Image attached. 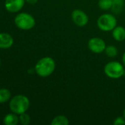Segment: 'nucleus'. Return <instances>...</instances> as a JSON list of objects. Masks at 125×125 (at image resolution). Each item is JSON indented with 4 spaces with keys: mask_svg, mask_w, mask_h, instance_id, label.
<instances>
[{
    "mask_svg": "<svg viewBox=\"0 0 125 125\" xmlns=\"http://www.w3.org/2000/svg\"><path fill=\"white\" fill-rule=\"evenodd\" d=\"M13 44V37L7 33H0V48L7 49Z\"/></svg>",
    "mask_w": 125,
    "mask_h": 125,
    "instance_id": "obj_9",
    "label": "nucleus"
},
{
    "mask_svg": "<svg viewBox=\"0 0 125 125\" xmlns=\"http://www.w3.org/2000/svg\"><path fill=\"white\" fill-rule=\"evenodd\" d=\"M98 6L102 10H108L113 6V0H99Z\"/></svg>",
    "mask_w": 125,
    "mask_h": 125,
    "instance_id": "obj_16",
    "label": "nucleus"
},
{
    "mask_svg": "<svg viewBox=\"0 0 125 125\" xmlns=\"http://www.w3.org/2000/svg\"><path fill=\"white\" fill-rule=\"evenodd\" d=\"M71 19L74 23L79 27L85 26L89 21L88 15L84 11L78 9L73 10L71 13Z\"/></svg>",
    "mask_w": 125,
    "mask_h": 125,
    "instance_id": "obj_7",
    "label": "nucleus"
},
{
    "mask_svg": "<svg viewBox=\"0 0 125 125\" xmlns=\"http://www.w3.org/2000/svg\"><path fill=\"white\" fill-rule=\"evenodd\" d=\"M25 1L26 0H5L4 6L8 12H17L23 8Z\"/></svg>",
    "mask_w": 125,
    "mask_h": 125,
    "instance_id": "obj_8",
    "label": "nucleus"
},
{
    "mask_svg": "<svg viewBox=\"0 0 125 125\" xmlns=\"http://www.w3.org/2000/svg\"><path fill=\"white\" fill-rule=\"evenodd\" d=\"M105 54L107 55V56L110 57V58H114L116 56H117L118 53H119V50L118 48L115 46V45H108L105 50Z\"/></svg>",
    "mask_w": 125,
    "mask_h": 125,
    "instance_id": "obj_15",
    "label": "nucleus"
},
{
    "mask_svg": "<svg viewBox=\"0 0 125 125\" xmlns=\"http://www.w3.org/2000/svg\"><path fill=\"white\" fill-rule=\"evenodd\" d=\"M98 28L103 31H111L117 26V19L110 13L101 15L97 21Z\"/></svg>",
    "mask_w": 125,
    "mask_h": 125,
    "instance_id": "obj_4",
    "label": "nucleus"
},
{
    "mask_svg": "<svg viewBox=\"0 0 125 125\" xmlns=\"http://www.w3.org/2000/svg\"><path fill=\"white\" fill-rule=\"evenodd\" d=\"M29 4H36L38 2V0H26Z\"/></svg>",
    "mask_w": 125,
    "mask_h": 125,
    "instance_id": "obj_19",
    "label": "nucleus"
},
{
    "mask_svg": "<svg viewBox=\"0 0 125 125\" xmlns=\"http://www.w3.org/2000/svg\"><path fill=\"white\" fill-rule=\"evenodd\" d=\"M55 67V61L52 57L46 56L38 61L35 66V71L39 76L46 78L54 73Z\"/></svg>",
    "mask_w": 125,
    "mask_h": 125,
    "instance_id": "obj_1",
    "label": "nucleus"
},
{
    "mask_svg": "<svg viewBox=\"0 0 125 125\" xmlns=\"http://www.w3.org/2000/svg\"><path fill=\"white\" fill-rule=\"evenodd\" d=\"M125 5V0H113L112 11L114 13H120Z\"/></svg>",
    "mask_w": 125,
    "mask_h": 125,
    "instance_id": "obj_13",
    "label": "nucleus"
},
{
    "mask_svg": "<svg viewBox=\"0 0 125 125\" xmlns=\"http://www.w3.org/2000/svg\"><path fill=\"white\" fill-rule=\"evenodd\" d=\"M123 116H124V118L125 119V109H124V111H123Z\"/></svg>",
    "mask_w": 125,
    "mask_h": 125,
    "instance_id": "obj_21",
    "label": "nucleus"
},
{
    "mask_svg": "<svg viewBox=\"0 0 125 125\" xmlns=\"http://www.w3.org/2000/svg\"><path fill=\"white\" fill-rule=\"evenodd\" d=\"M14 22L16 26L22 30L31 29L35 25V20L33 16L27 12L18 14L14 19Z\"/></svg>",
    "mask_w": 125,
    "mask_h": 125,
    "instance_id": "obj_5",
    "label": "nucleus"
},
{
    "mask_svg": "<svg viewBox=\"0 0 125 125\" xmlns=\"http://www.w3.org/2000/svg\"><path fill=\"white\" fill-rule=\"evenodd\" d=\"M122 64H123V65L125 66V52L123 53V55H122Z\"/></svg>",
    "mask_w": 125,
    "mask_h": 125,
    "instance_id": "obj_20",
    "label": "nucleus"
},
{
    "mask_svg": "<svg viewBox=\"0 0 125 125\" xmlns=\"http://www.w3.org/2000/svg\"><path fill=\"white\" fill-rule=\"evenodd\" d=\"M52 125H69V120L64 115H58L55 116L51 122Z\"/></svg>",
    "mask_w": 125,
    "mask_h": 125,
    "instance_id": "obj_12",
    "label": "nucleus"
},
{
    "mask_svg": "<svg viewBox=\"0 0 125 125\" xmlns=\"http://www.w3.org/2000/svg\"><path fill=\"white\" fill-rule=\"evenodd\" d=\"M104 73L110 78L119 79L125 75V67L123 64L116 61H112L105 65Z\"/></svg>",
    "mask_w": 125,
    "mask_h": 125,
    "instance_id": "obj_3",
    "label": "nucleus"
},
{
    "mask_svg": "<svg viewBox=\"0 0 125 125\" xmlns=\"http://www.w3.org/2000/svg\"><path fill=\"white\" fill-rule=\"evenodd\" d=\"M0 67H1V61H0Z\"/></svg>",
    "mask_w": 125,
    "mask_h": 125,
    "instance_id": "obj_22",
    "label": "nucleus"
},
{
    "mask_svg": "<svg viewBox=\"0 0 125 125\" xmlns=\"http://www.w3.org/2000/svg\"><path fill=\"white\" fill-rule=\"evenodd\" d=\"M18 118H19V122L22 125H28L30 123L31 118L29 114H26V112L20 114V116Z\"/></svg>",
    "mask_w": 125,
    "mask_h": 125,
    "instance_id": "obj_17",
    "label": "nucleus"
},
{
    "mask_svg": "<svg viewBox=\"0 0 125 125\" xmlns=\"http://www.w3.org/2000/svg\"><path fill=\"white\" fill-rule=\"evenodd\" d=\"M114 125H125V119L124 116H118L113 121Z\"/></svg>",
    "mask_w": 125,
    "mask_h": 125,
    "instance_id": "obj_18",
    "label": "nucleus"
},
{
    "mask_svg": "<svg viewBox=\"0 0 125 125\" xmlns=\"http://www.w3.org/2000/svg\"><path fill=\"white\" fill-rule=\"evenodd\" d=\"M11 98V93L7 89H0V103H4Z\"/></svg>",
    "mask_w": 125,
    "mask_h": 125,
    "instance_id": "obj_14",
    "label": "nucleus"
},
{
    "mask_svg": "<svg viewBox=\"0 0 125 125\" xmlns=\"http://www.w3.org/2000/svg\"><path fill=\"white\" fill-rule=\"evenodd\" d=\"M29 100L27 97L23 94H18L10 100L9 107L13 113L20 115L27 112L29 108Z\"/></svg>",
    "mask_w": 125,
    "mask_h": 125,
    "instance_id": "obj_2",
    "label": "nucleus"
},
{
    "mask_svg": "<svg viewBox=\"0 0 125 125\" xmlns=\"http://www.w3.org/2000/svg\"><path fill=\"white\" fill-rule=\"evenodd\" d=\"M107 45L105 42L99 37H92L88 42V49L94 53H101L105 52Z\"/></svg>",
    "mask_w": 125,
    "mask_h": 125,
    "instance_id": "obj_6",
    "label": "nucleus"
},
{
    "mask_svg": "<svg viewBox=\"0 0 125 125\" xmlns=\"http://www.w3.org/2000/svg\"><path fill=\"white\" fill-rule=\"evenodd\" d=\"M112 36L116 41L122 42L125 40V29L122 26H116L112 31Z\"/></svg>",
    "mask_w": 125,
    "mask_h": 125,
    "instance_id": "obj_10",
    "label": "nucleus"
},
{
    "mask_svg": "<svg viewBox=\"0 0 125 125\" xmlns=\"http://www.w3.org/2000/svg\"><path fill=\"white\" fill-rule=\"evenodd\" d=\"M18 122L19 118L14 113L7 114L3 119V123L5 125H17Z\"/></svg>",
    "mask_w": 125,
    "mask_h": 125,
    "instance_id": "obj_11",
    "label": "nucleus"
}]
</instances>
